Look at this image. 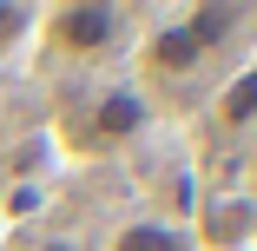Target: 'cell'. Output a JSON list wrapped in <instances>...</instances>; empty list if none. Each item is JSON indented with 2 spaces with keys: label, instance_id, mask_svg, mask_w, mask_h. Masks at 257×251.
Segmentation results:
<instances>
[{
  "label": "cell",
  "instance_id": "6da1fadb",
  "mask_svg": "<svg viewBox=\"0 0 257 251\" xmlns=\"http://www.w3.org/2000/svg\"><path fill=\"white\" fill-rule=\"evenodd\" d=\"M250 14L244 7H185V14H165L139 27V46H132V66H139V93H172V86H211L231 73V53L250 40L244 33Z\"/></svg>",
  "mask_w": 257,
  "mask_h": 251
},
{
  "label": "cell",
  "instance_id": "7a4b0ae2",
  "mask_svg": "<svg viewBox=\"0 0 257 251\" xmlns=\"http://www.w3.org/2000/svg\"><path fill=\"white\" fill-rule=\"evenodd\" d=\"M139 27H145L139 7H112V0H66V7H40L33 46H40L60 73H73V86H79V79H106L119 60H132Z\"/></svg>",
  "mask_w": 257,
  "mask_h": 251
},
{
  "label": "cell",
  "instance_id": "3957f363",
  "mask_svg": "<svg viewBox=\"0 0 257 251\" xmlns=\"http://www.w3.org/2000/svg\"><path fill=\"white\" fill-rule=\"evenodd\" d=\"M145 126H152V99L125 73L66 86L60 113H53V139L73 159H112V152H125V145L145 139Z\"/></svg>",
  "mask_w": 257,
  "mask_h": 251
},
{
  "label": "cell",
  "instance_id": "277c9868",
  "mask_svg": "<svg viewBox=\"0 0 257 251\" xmlns=\"http://www.w3.org/2000/svg\"><path fill=\"white\" fill-rule=\"evenodd\" d=\"M99 251H204V244H198V225H178V218L145 212V218H125V225H112Z\"/></svg>",
  "mask_w": 257,
  "mask_h": 251
},
{
  "label": "cell",
  "instance_id": "5b68a950",
  "mask_svg": "<svg viewBox=\"0 0 257 251\" xmlns=\"http://www.w3.org/2000/svg\"><path fill=\"white\" fill-rule=\"evenodd\" d=\"M211 126L231 132V139L257 132V66H231V73L218 79V93H211Z\"/></svg>",
  "mask_w": 257,
  "mask_h": 251
},
{
  "label": "cell",
  "instance_id": "8992f818",
  "mask_svg": "<svg viewBox=\"0 0 257 251\" xmlns=\"http://www.w3.org/2000/svg\"><path fill=\"white\" fill-rule=\"evenodd\" d=\"M40 7H20V0H0V66H14L27 46H33Z\"/></svg>",
  "mask_w": 257,
  "mask_h": 251
},
{
  "label": "cell",
  "instance_id": "52a82bcc",
  "mask_svg": "<svg viewBox=\"0 0 257 251\" xmlns=\"http://www.w3.org/2000/svg\"><path fill=\"white\" fill-rule=\"evenodd\" d=\"M14 251H92V244H86L79 231H60V225H33Z\"/></svg>",
  "mask_w": 257,
  "mask_h": 251
}]
</instances>
